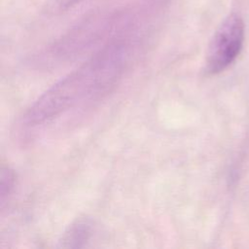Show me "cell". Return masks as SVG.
Wrapping results in <instances>:
<instances>
[{
    "label": "cell",
    "mask_w": 249,
    "mask_h": 249,
    "mask_svg": "<svg viewBox=\"0 0 249 249\" xmlns=\"http://www.w3.org/2000/svg\"><path fill=\"white\" fill-rule=\"evenodd\" d=\"M133 50L127 40L110 42L39 96L22 115L20 126L25 129L44 127L72 111L102 99L128 69Z\"/></svg>",
    "instance_id": "cell-1"
},
{
    "label": "cell",
    "mask_w": 249,
    "mask_h": 249,
    "mask_svg": "<svg viewBox=\"0 0 249 249\" xmlns=\"http://www.w3.org/2000/svg\"><path fill=\"white\" fill-rule=\"evenodd\" d=\"M244 42V23L237 14L229 15L214 32L206 52L205 71L217 75L239 55Z\"/></svg>",
    "instance_id": "cell-2"
},
{
    "label": "cell",
    "mask_w": 249,
    "mask_h": 249,
    "mask_svg": "<svg viewBox=\"0 0 249 249\" xmlns=\"http://www.w3.org/2000/svg\"><path fill=\"white\" fill-rule=\"evenodd\" d=\"M89 232L90 227L87 221L77 222V224L70 229L69 232L66 233L63 242L67 243L65 245L67 247H80V242L88 240Z\"/></svg>",
    "instance_id": "cell-3"
},
{
    "label": "cell",
    "mask_w": 249,
    "mask_h": 249,
    "mask_svg": "<svg viewBox=\"0 0 249 249\" xmlns=\"http://www.w3.org/2000/svg\"><path fill=\"white\" fill-rule=\"evenodd\" d=\"M84 0H47L46 10L53 15L61 14L74 8Z\"/></svg>",
    "instance_id": "cell-4"
},
{
    "label": "cell",
    "mask_w": 249,
    "mask_h": 249,
    "mask_svg": "<svg viewBox=\"0 0 249 249\" xmlns=\"http://www.w3.org/2000/svg\"><path fill=\"white\" fill-rule=\"evenodd\" d=\"M15 176L8 167H2L1 169V204L2 207L6 201V196H10L14 188Z\"/></svg>",
    "instance_id": "cell-5"
}]
</instances>
